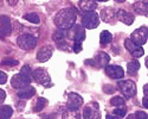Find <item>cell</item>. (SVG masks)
Masks as SVG:
<instances>
[{
  "mask_svg": "<svg viewBox=\"0 0 148 119\" xmlns=\"http://www.w3.org/2000/svg\"><path fill=\"white\" fill-rule=\"evenodd\" d=\"M76 20V12L71 7L60 10L55 17V24L60 30L71 29Z\"/></svg>",
  "mask_w": 148,
  "mask_h": 119,
  "instance_id": "obj_1",
  "label": "cell"
},
{
  "mask_svg": "<svg viewBox=\"0 0 148 119\" xmlns=\"http://www.w3.org/2000/svg\"><path fill=\"white\" fill-rule=\"evenodd\" d=\"M31 76L34 79V81H37L38 83H40V85H43L44 87H46V88L52 87L51 79H50L47 71L44 68H38V69L33 70V73L31 74Z\"/></svg>",
  "mask_w": 148,
  "mask_h": 119,
  "instance_id": "obj_2",
  "label": "cell"
},
{
  "mask_svg": "<svg viewBox=\"0 0 148 119\" xmlns=\"http://www.w3.org/2000/svg\"><path fill=\"white\" fill-rule=\"evenodd\" d=\"M147 37H148V28L147 26H141L139 28L138 30H135L132 36H130V41L134 43V44H136L139 46L146 44L147 42Z\"/></svg>",
  "mask_w": 148,
  "mask_h": 119,
  "instance_id": "obj_3",
  "label": "cell"
},
{
  "mask_svg": "<svg viewBox=\"0 0 148 119\" xmlns=\"http://www.w3.org/2000/svg\"><path fill=\"white\" fill-rule=\"evenodd\" d=\"M17 42H18V45L24 50L33 49V48L37 45V38L33 35H29V33L20 35L17 39Z\"/></svg>",
  "mask_w": 148,
  "mask_h": 119,
  "instance_id": "obj_4",
  "label": "cell"
},
{
  "mask_svg": "<svg viewBox=\"0 0 148 119\" xmlns=\"http://www.w3.org/2000/svg\"><path fill=\"white\" fill-rule=\"evenodd\" d=\"M119 88L121 89V92L125 94V97L127 99L134 97L136 94V85L132 81V80H125V81H120L119 83Z\"/></svg>",
  "mask_w": 148,
  "mask_h": 119,
  "instance_id": "obj_5",
  "label": "cell"
},
{
  "mask_svg": "<svg viewBox=\"0 0 148 119\" xmlns=\"http://www.w3.org/2000/svg\"><path fill=\"white\" fill-rule=\"evenodd\" d=\"M82 24L87 29H96L100 24V17L96 12H88L82 18Z\"/></svg>",
  "mask_w": 148,
  "mask_h": 119,
  "instance_id": "obj_6",
  "label": "cell"
},
{
  "mask_svg": "<svg viewBox=\"0 0 148 119\" xmlns=\"http://www.w3.org/2000/svg\"><path fill=\"white\" fill-rule=\"evenodd\" d=\"M109 56L106 53H98L92 59H89V61H85V63H89L96 68H103L108 66L109 62Z\"/></svg>",
  "mask_w": 148,
  "mask_h": 119,
  "instance_id": "obj_7",
  "label": "cell"
},
{
  "mask_svg": "<svg viewBox=\"0 0 148 119\" xmlns=\"http://www.w3.org/2000/svg\"><path fill=\"white\" fill-rule=\"evenodd\" d=\"M30 81H31V76H27L25 74L23 73H19L17 75H14L13 77H12V86H13L14 88H24L30 85Z\"/></svg>",
  "mask_w": 148,
  "mask_h": 119,
  "instance_id": "obj_8",
  "label": "cell"
},
{
  "mask_svg": "<svg viewBox=\"0 0 148 119\" xmlns=\"http://www.w3.org/2000/svg\"><path fill=\"white\" fill-rule=\"evenodd\" d=\"M84 119H101V114L98 111V105L96 102H91L90 105L84 107L83 111Z\"/></svg>",
  "mask_w": 148,
  "mask_h": 119,
  "instance_id": "obj_9",
  "label": "cell"
},
{
  "mask_svg": "<svg viewBox=\"0 0 148 119\" xmlns=\"http://www.w3.org/2000/svg\"><path fill=\"white\" fill-rule=\"evenodd\" d=\"M83 104V98L77 93H70L68 95V110H75L77 111Z\"/></svg>",
  "mask_w": 148,
  "mask_h": 119,
  "instance_id": "obj_10",
  "label": "cell"
},
{
  "mask_svg": "<svg viewBox=\"0 0 148 119\" xmlns=\"http://www.w3.org/2000/svg\"><path fill=\"white\" fill-rule=\"evenodd\" d=\"M12 32V25L11 20L7 16H1L0 17V38H4L6 36L11 35Z\"/></svg>",
  "mask_w": 148,
  "mask_h": 119,
  "instance_id": "obj_11",
  "label": "cell"
},
{
  "mask_svg": "<svg viewBox=\"0 0 148 119\" xmlns=\"http://www.w3.org/2000/svg\"><path fill=\"white\" fill-rule=\"evenodd\" d=\"M125 46H126V49L132 54V56L135 57V58H139V57L143 56V54H145L142 48L139 46V45H136V44H134L129 38H127L125 41Z\"/></svg>",
  "mask_w": 148,
  "mask_h": 119,
  "instance_id": "obj_12",
  "label": "cell"
},
{
  "mask_svg": "<svg viewBox=\"0 0 148 119\" xmlns=\"http://www.w3.org/2000/svg\"><path fill=\"white\" fill-rule=\"evenodd\" d=\"M106 74L110 79H122L125 76V71H123L122 67L120 66H107L106 67Z\"/></svg>",
  "mask_w": 148,
  "mask_h": 119,
  "instance_id": "obj_13",
  "label": "cell"
},
{
  "mask_svg": "<svg viewBox=\"0 0 148 119\" xmlns=\"http://www.w3.org/2000/svg\"><path fill=\"white\" fill-rule=\"evenodd\" d=\"M100 17L106 23H114L115 19H116V12L114 11L113 7H104V8L101 10Z\"/></svg>",
  "mask_w": 148,
  "mask_h": 119,
  "instance_id": "obj_14",
  "label": "cell"
},
{
  "mask_svg": "<svg viewBox=\"0 0 148 119\" xmlns=\"http://www.w3.org/2000/svg\"><path fill=\"white\" fill-rule=\"evenodd\" d=\"M116 19H119L120 21L127 24V25H132L133 21H134V16L132 13H129L128 11L120 10L116 13Z\"/></svg>",
  "mask_w": 148,
  "mask_h": 119,
  "instance_id": "obj_15",
  "label": "cell"
},
{
  "mask_svg": "<svg viewBox=\"0 0 148 119\" xmlns=\"http://www.w3.org/2000/svg\"><path fill=\"white\" fill-rule=\"evenodd\" d=\"M51 55H52L51 48L50 46H44L38 51V54H37V59H38L39 62H46V61L50 59Z\"/></svg>",
  "mask_w": 148,
  "mask_h": 119,
  "instance_id": "obj_16",
  "label": "cell"
},
{
  "mask_svg": "<svg viewBox=\"0 0 148 119\" xmlns=\"http://www.w3.org/2000/svg\"><path fill=\"white\" fill-rule=\"evenodd\" d=\"M78 6L82 11L88 13V12H94V10L97 7V3L92 1V0H82L78 3Z\"/></svg>",
  "mask_w": 148,
  "mask_h": 119,
  "instance_id": "obj_17",
  "label": "cell"
},
{
  "mask_svg": "<svg viewBox=\"0 0 148 119\" xmlns=\"http://www.w3.org/2000/svg\"><path fill=\"white\" fill-rule=\"evenodd\" d=\"M72 31H73V39H75V42L82 43V41L85 38L84 28L81 26V25H75L72 28Z\"/></svg>",
  "mask_w": 148,
  "mask_h": 119,
  "instance_id": "obj_18",
  "label": "cell"
},
{
  "mask_svg": "<svg viewBox=\"0 0 148 119\" xmlns=\"http://www.w3.org/2000/svg\"><path fill=\"white\" fill-rule=\"evenodd\" d=\"M34 94H36V89L31 86H26V87L21 88L18 92V97L21 98V99H30V98L33 97Z\"/></svg>",
  "mask_w": 148,
  "mask_h": 119,
  "instance_id": "obj_19",
  "label": "cell"
},
{
  "mask_svg": "<svg viewBox=\"0 0 148 119\" xmlns=\"http://www.w3.org/2000/svg\"><path fill=\"white\" fill-rule=\"evenodd\" d=\"M148 1H136L134 3V10L138 15L141 16H147L148 13Z\"/></svg>",
  "mask_w": 148,
  "mask_h": 119,
  "instance_id": "obj_20",
  "label": "cell"
},
{
  "mask_svg": "<svg viewBox=\"0 0 148 119\" xmlns=\"http://www.w3.org/2000/svg\"><path fill=\"white\" fill-rule=\"evenodd\" d=\"M12 113H13V110L11 106H0V119H10Z\"/></svg>",
  "mask_w": 148,
  "mask_h": 119,
  "instance_id": "obj_21",
  "label": "cell"
},
{
  "mask_svg": "<svg viewBox=\"0 0 148 119\" xmlns=\"http://www.w3.org/2000/svg\"><path fill=\"white\" fill-rule=\"evenodd\" d=\"M62 119H81V114L78 111H75V110H66L63 113Z\"/></svg>",
  "mask_w": 148,
  "mask_h": 119,
  "instance_id": "obj_22",
  "label": "cell"
},
{
  "mask_svg": "<svg viewBox=\"0 0 148 119\" xmlns=\"http://www.w3.org/2000/svg\"><path fill=\"white\" fill-rule=\"evenodd\" d=\"M112 39H113V36H112V33H110L109 31L104 30V31L101 32V35H100V42H101L102 45L110 43V42H112Z\"/></svg>",
  "mask_w": 148,
  "mask_h": 119,
  "instance_id": "obj_23",
  "label": "cell"
},
{
  "mask_svg": "<svg viewBox=\"0 0 148 119\" xmlns=\"http://www.w3.org/2000/svg\"><path fill=\"white\" fill-rule=\"evenodd\" d=\"M140 68V63L136 61V59H133V61H130L127 66V70H128V73L130 74H134V73H136V71L139 70Z\"/></svg>",
  "mask_w": 148,
  "mask_h": 119,
  "instance_id": "obj_24",
  "label": "cell"
},
{
  "mask_svg": "<svg viewBox=\"0 0 148 119\" xmlns=\"http://www.w3.org/2000/svg\"><path fill=\"white\" fill-rule=\"evenodd\" d=\"M65 36H66V30H60L58 29L55 33H53V41L55 42H62V41H64L65 38Z\"/></svg>",
  "mask_w": 148,
  "mask_h": 119,
  "instance_id": "obj_25",
  "label": "cell"
},
{
  "mask_svg": "<svg viewBox=\"0 0 148 119\" xmlns=\"http://www.w3.org/2000/svg\"><path fill=\"white\" fill-rule=\"evenodd\" d=\"M46 104H47V100H46V99H44V98H38V100H37V105H36V107H34V111H36V112L42 111L44 107L46 106Z\"/></svg>",
  "mask_w": 148,
  "mask_h": 119,
  "instance_id": "obj_26",
  "label": "cell"
},
{
  "mask_svg": "<svg viewBox=\"0 0 148 119\" xmlns=\"http://www.w3.org/2000/svg\"><path fill=\"white\" fill-rule=\"evenodd\" d=\"M110 104H112L113 106L121 107V106H125L126 101H125V99H122L121 97H114V98H112V100H110Z\"/></svg>",
  "mask_w": 148,
  "mask_h": 119,
  "instance_id": "obj_27",
  "label": "cell"
},
{
  "mask_svg": "<svg viewBox=\"0 0 148 119\" xmlns=\"http://www.w3.org/2000/svg\"><path fill=\"white\" fill-rule=\"evenodd\" d=\"M24 19H26V20H29V21H31V23H34V24H38V23L40 21L39 17L37 16L36 13H27V15L24 16Z\"/></svg>",
  "mask_w": 148,
  "mask_h": 119,
  "instance_id": "obj_28",
  "label": "cell"
},
{
  "mask_svg": "<svg viewBox=\"0 0 148 119\" xmlns=\"http://www.w3.org/2000/svg\"><path fill=\"white\" fill-rule=\"evenodd\" d=\"M3 66H6V67H12V66H17L18 64V61L17 59H13V58H5L3 59V62H1Z\"/></svg>",
  "mask_w": 148,
  "mask_h": 119,
  "instance_id": "obj_29",
  "label": "cell"
},
{
  "mask_svg": "<svg viewBox=\"0 0 148 119\" xmlns=\"http://www.w3.org/2000/svg\"><path fill=\"white\" fill-rule=\"evenodd\" d=\"M58 49L59 50H64V51H70V46L69 44L65 42V41H62V42H58Z\"/></svg>",
  "mask_w": 148,
  "mask_h": 119,
  "instance_id": "obj_30",
  "label": "cell"
},
{
  "mask_svg": "<svg viewBox=\"0 0 148 119\" xmlns=\"http://www.w3.org/2000/svg\"><path fill=\"white\" fill-rule=\"evenodd\" d=\"M126 110L125 109H116L115 111H114V114H115V117H125L126 116Z\"/></svg>",
  "mask_w": 148,
  "mask_h": 119,
  "instance_id": "obj_31",
  "label": "cell"
},
{
  "mask_svg": "<svg viewBox=\"0 0 148 119\" xmlns=\"http://www.w3.org/2000/svg\"><path fill=\"white\" fill-rule=\"evenodd\" d=\"M20 73L25 74V75H27V76H31L32 71H31V68H30L29 66H24V67L21 68V70H20Z\"/></svg>",
  "mask_w": 148,
  "mask_h": 119,
  "instance_id": "obj_32",
  "label": "cell"
},
{
  "mask_svg": "<svg viewBox=\"0 0 148 119\" xmlns=\"http://www.w3.org/2000/svg\"><path fill=\"white\" fill-rule=\"evenodd\" d=\"M134 116H135V118H136V119H147V113L141 112V111L134 113Z\"/></svg>",
  "mask_w": 148,
  "mask_h": 119,
  "instance_id": "obj_33",
  "label": "cell"
},
{
  "mask_svg": "<svg viewBox=\"0 0 148 119\" xmlns=\"http://www.w3.org/2000/svg\"><path fill=\"white\" fill-rule=\"evenodd\" d=\"M6 81H7V75H6V73H4V71L0 70V85H4Z\"/></svg>",
  "mask_w": 148,
  "mask_h": 119,
  "instance_id": "obj_34",
  "label": "cell"
},
{
  "mask_svg": "<svg viewBox=\"0 0 148 119\" xmlns=\"http://www.w3.org/2000/svg\"><path fill=\"white\" fill-rule=\"evenodd\" d=\"M73 51H75L76 54H78L79 51H82V44L75 42V44H73Z\"/></svg>",
  "mask_w": 148,
  "mask_h": 119,
  "instance_id": "obj_35",
  "label": "cell"
},
{
  "mask_svg": "<svg viewBox=\"0 0 148 119\" xmlns=\"http://www.w3.org/2000/svg\"><path fill=\"white\" fill-rule=\"evenodd\" d=\"M5 98H6V93H5V91L0 89V104H1V102H4Z\"/></svg>",
  "mask_w": 148,
  "mask_h": 119,
  "instance_id": "obj_36",
  "label": "cell"
},
{
  "mask_svg": "<svg viewBox=\"0 0 148 119\" xmlns=\"http://www.w3.org/2000/svg\"><path fill=\"white\" fill-rule=\"evenodd\" d=\"M143 106L146 107V109H148V99H147V97H143Z\"/></svg>",
  "mask_w": 148,
  "mask_h": 119,
  "instance_id": "obj_37",
  "label": "cell"
},
{
  "mask_svg": "<svg viewBox=\"0 0 148 119\" xmlns=\"http://www.w3.org/2000/svg\"><path fill=\"white\" fill-rule=\"evenodd\" d=\"M143 92H145V97H147V95H148V85H147V83L143 87Z\"/></svg>",
  "mask_w": 148,
  "mask_h": 119,
  "instance_id": "obj_38",
  "label": "cell"
},
{
  "mask_svg": "<svg viewBox=\"0 0 148 119\" xmlns=\"http://www.w3.org/2000/svg\"><path fill=\"white\" fill-rule=\"evenodd\" d=\"M107 119H119V118H117V117H114V116L108 114V116H107Z\"/></svg>",
  "mask_w": 148,
  "mask_h": 119,
  "instance_id": "obj_39",
  "label": "cell"
},
{
  "mask_svg": "<svg viewBox=\"0 0 148 119\" xmlns=\"http://www.w3.org/2000/svg\"><path fill=\"white\" fill-rule=\"evenodd\" d=\"M127 119H136V118H135V116H134V114H130V116H129Z\"/></svg>",
  "mask_w": 148,
  "mask_h": 119,
  "instance_id": "obj_40",
  "label": "cell"
},
{
  "mask_svg": "<svg viewBox=\"0 0 148 119\" xmlns=\"http://www.w3.org/2000/svg\"><path fill=\"white\" fill-rule=\"evenodd\" d=\"M8 4H10V5H16L17 1H8Z\"/></svg>",
  "mask_w": 148,
  "mask_h": 119,
  "instance_id": "obj_41",
  "label": "cell"
}]
</instances>
